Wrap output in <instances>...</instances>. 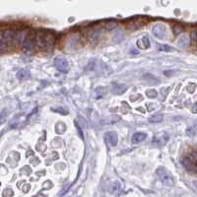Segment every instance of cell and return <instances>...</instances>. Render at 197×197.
<instances>
[{
  "label": "cell",
  "mask_w": 197,
  "mask_h": 197,
  "mask_svg": "<svg viewBox=\"0 0 197 197\" xmlns=\"http://www.w3.org/2000/svg\"><path fill=\"white\" fill-rule=\"evenodd\" d=\"M53 45V36L46 32H40L36 35V45L41 49H50Z\"/></svg>",
  "instance_id": "1"
},
{
  "label": "cell",
  "mask_w": 197,
  "mask_h": 197,
  "mask_svg": "<svg viewBox=\"0 0 197 197\" xmlns=\"http://www.w3.org/2000/svg\"><path fill=\"white\" fill-rule=\"evenodd\" d=\"M156 173L159 179L161 180L164 184H166L168 186L174 185V178L168 169H166L165 168H159L156 171Z\"/></svg>",
  "instance_id": "2"
},
{
  "label": "cell",
  "mask_w": 197,
  "mask_h": 197,
  "mask_svg": "<svg viewBox=\"0 0 197 197\" xmlns=\"http://www.w3.org/2000/svg\"><path fill=\"white\" fill-rule=\"evenodd\" d=\"M15 35L16 34L11 30L4 31L1 34V45H0V49H1V52H3L6 49H8L10 42H11L13 41V39L15 38Z\"/></svg>",
  "instance_id": "3"
},
{
  "label": "cell",
  "mask_w": 197,
  "mask_h": 197,
  "mask_svg": "<svg viewBox=\"0 0 197 197\" xmlns=\"http://www.w3.org/2000/svg\"><path fill=\"white\" fill-rule=\"evenodd\" d=\"M54 65L56 67V69L61 73H67L68 71V62L65 58L62 57H58L54 60Z\"/></svg>",
  "instance_id": "4"
},
{
  "label": "cell",
  "mask_w": 197,
  "mask_h": 197,
  "mask_svg": "<svg viewBox=\"0 0 197 197\" xmlns=\"http://www.w3.org/2000/svg\"><path fill=\"white\" fill-rule=\"evenodd\" d=\"M105 140L109 146L115 147L116 145H118V135H116L114 132H108L105 136Z\"/></svg>",
  "instance_id": "5"
},
{
  "label": "cell",
  "mask_w": 197,
  "mask_h": 197,
  "mask_svg": "<svg viewBox=\"0 0 197 197\" xmlns=\"http://www.w3.org/2000/svg\"><path fill=\"white\" fill-rule=\"evenodd\" d=\"M153 34L155 36H157L158 39H163L167 35V30L163 25H157L154 27Z\"/></svg>",
  "instance_id": "6"
},
{
  "label": "cell",
  "mask_w": 197,
  "mask_h": 197,
  "mask_svg": "<svg viewBox=\"0 0 197 197\" xmlns=\"http://www.w3.org/2000/svg\"><path fill=\"white\" fill-rule=\"evenodd\" d=\"M147 138V134L144 132H136L133 134L132 138H131V141L133 144H139L140 142L144 141Z\"/></svg>",
  "instance_id": "7"
},
{
  "label": "cell",
  "mask_w": 197,
  "mask_h": 197,
  "mask_svg": "<svg viewBox=\"0 0 197 197\" xmlns=\"http://www.w3.org/2000/svg\"><path fill=\"white\" fill-rule=\"evenodd\" d=\"M182 164H183V166L184 168L187 169V171H190V172H193L196 169V167H195V165L193 164V162L191 161V159L189 158H184L182 159Z\"/></svg>",
  "instance_id": "8"
},
{
  "label": "cell",
  "mask_w": 197,
  "mask_h": 197,
  "mask_svg": "<svg viewBox=\"0 0 197 197\" xmlns=\"http://www.w3.org/2000/svg\"><path fill=\"white\" fill-rule=\"evenodd\" d=\"M137 46L139 47V49H148V47H150V41H149L147 36H143L142 39L138 41Z\"/></svg>",
  "instance_id": "9"
},
{
  "label": "cell",
  "mask_w": 197,
  "mask_h": 197,
  "mask_svg": "<svg viewBox=\"0 0 197 197\" xmlns=\"http://www.w3.org/2000/svg\"><path fill=\"white\" fill-rule=\"evenodd\" d=\"M178 45L180 46V47H186V46H188L189 45V39H188V36H185V35H182L178 39Z\"/></svg>",
  "instance_id": "10"
},
{
  "label": "cell",
  "mask_w": 197,
  "mask_h": 197,
  "mask_svg": "<svg viewBox=\"0 0 197 197\" xmlns=\"http://www.w3.org/2000/svg\"><path fill=\"white\" fill-rule=\"evenodd\" d=\"M163 114H157V115H154L152 116L151 118H149V121L152 122V123H158V122H161L163 121Z\"/></svg>",
  "instance_id": "11"
},
{
  "label": "cell",
  "mask_w": 197,
  "mask_h": 197,
  "mask_svg": "<svg viewBox=\"0 0 197 197\" xmlns=\"http://www.w3.org/2000/svg\"><path fill=\"white\" fill-rule=\"evenodd\" d=\"M159 50H163V51H172L173 49L169 45H159Z\"/></svg>",
  "instance_id": "12"
},
{
  "label": "cell",
  "mask_w": 197,
  "mask_h": 197,
  "mask_svg": "<svg viewBox=\"0 0 197 197\" xmlns=\"http://www.w3.org/2000/svg\"><path fill=\"white\" fill-rule=\"evenodd\" d=\"M191 36H192V38H193V40L197 41V30L193 31V32H192V34H191Z\"/></svg>",
  "instance_id": "13"
},
{
  "label": "cell",
  "mask_w": 197,
  "mask_h": 197,
  "mask_svg": "<svg viewBox=\"0 0 197 197\" xmlns=\"http://www.w3.org/2000/svg\"><path fill=\"white\" fill-rule=\"evenodd\" d=\"M194 185L196 186V188H197V180H194Z\"/></svg>",
  "instance_id": "14"
}]
</instances>
